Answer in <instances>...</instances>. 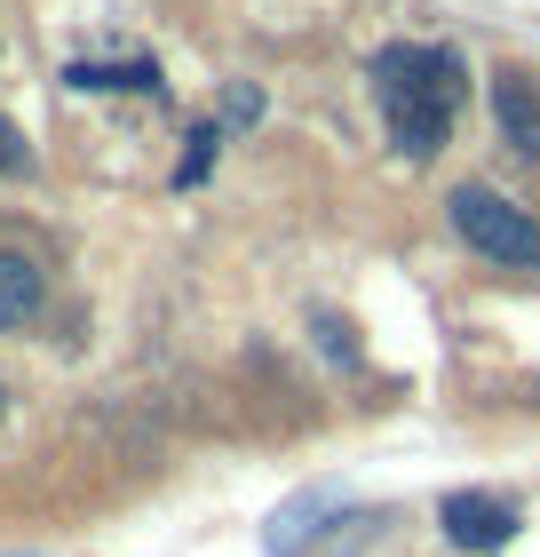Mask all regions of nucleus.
Masks as SVG:
<instances>
[{"instance_id":"f257e3e1","label":"nucleus","mask_w":540,"mask_h":557,"mask_svg":"<svg viewBox=\"0 0 540 557\" xmlns=\"http://www.w3.org/2000/svg\"><path fill=\"white\" fill-rule=\"evenodd\" d=\"M366 81H374V104H381V120H390V144L405 151V160L445 151V136H453V96H461V57H453V48L390 40V48H374Z\"/></svg>"},{"instance_id":"f03ea898","label":"nucleus","mask_w":540,"mask_h":557,"mask_svg":"<svg viewBox=\"0 0 540 557\" xmlns=\"http://www.w3.org/2000/svg\"><path fill=\"white\" fill-rule=\"evenodd\" d=\"M445 215H453V232L469 239L477 256H493L508 271H540V223L517 208V199H501L493 184H453Z\"/></svg>"},{"instance_id":"7ed1b4c3","label":"nucleus","mask_w":540,"mask_h":557,"mask_svg":"<svg viewBox=\"0 0 540 557\" xmlns=\"http://www.w3.org/2000/svg\"><path fill=\"white\" fill-rule=\"evenodd\" d=\"M437 525H445L453 549H508L517 542V502H501L485 486H461V494L437 502Z\"/></svg>"},{"instance_id":"20e7f679","label":"nucleus","mask_w":540,"mask_h":557,"mask_svg":"<svg viewBox=\"0 0 540 557\" xmlns=\"http://www.w3.org/2000/svg\"><path fill=\"white\" fill-rule=\"evenodd\" d=\"M493 128L517 160H540V96H532L525 72H501L493 81Z\"/></svg>"},{"instance_id":"39448f33","label":"nucleus","mask_w":540,"mask_h":557,"mask_svg":"<svg viewBox=\"0 0 540 557\" xmlns=\"http://www.w3.org/2000/svg\"><path fill=\"white\" fill-rule=\"evenodd\" d=\"M33 311H40V263L0 247V326H24Z\"/></svg>"},{"instance_id":"423d86ee","label":"nucleus","mask_w":540,"mask_h":557,"mask_svg":"<svg viewBox=\"0 0 540 557\" xmlns=\"http://www.w3.org/2000/svg\"><path fill=\"white\" fill-rule=\"evenodd\" d=\"M334 502H342V494H302V502H287V510H278V525H271V557H294L302 549V534H318V518L334 510Z\"/></svg>"},{"instance_id":"0eeeda50","label":"nucleus","mask_w":540,"mask_h":557,"mask_svg":"<svg viewBox=\"0 0 540 557\" xmlns=\"http://www.w3.org/2000/svg\"><path fill=\"white\" fill-rule=\"evenodd\" d=\"M64 88H136V96H160V64H72Z\"/></svg>"},{"instance_id":"6e6552de","label":"nucleus","mask_w":540,"mask_h":557,"mask_svg":"<svg viewBox=\"0 0 540 557\" xmlns=\"http://www.w3.org/2000/svg\"><path fill=\"white\" fill-rule=\"evenodd\" d=\"M215 144H223L215 120H208V128H191V151H184V168H175V184H199V175L215 168Z\"/></svg>"},{"instance_id":"1a4fd4ad","label":"nucleus","mask_w":540,"mask_h":557,"mask_svg":"<svg viewBox=\"0 0 540 557\" xmlns=\"http://www.w3.org/2000/svg\"><path fill=\"white\" fill-rule=\"evenodd\" d=\"M311 335H318V350H326L334 367H357V343H350V326L334 319V311H318V319H311Z\"/></svg>"},{"instance_id":"9d476101","label":"nucleus","mask_w":540,"mask_h":557,"mask_svg":"<svg viewBox=\"0 0 540 557\" xmlns=\"http://www.w3.org/2000/svg\"><path fill=\"white\" fill-rule=\"evenodd\" d=\"M0 175H33V144H24L16 120H0Z\"/></svg>"},{"instance_id":"9b49d317","label":"nucleus","mask_w":540,"mask_h":557,"mask_svg":"<svg viewBox=\"0 0 540 557\" xmlns=\"http://www.w3.org/2000/svg\"><path fill=\"white\" fill-rule=\"evenodd\" d=\"M247 120H263V88H230L223 96V128H247Z\"/></svg>"},{"instance_id":"f8f14e48","label":"nucleus","mask_w":540,"mask_h":557,"mask_svg":"<svg viewBox=\"0 0 540 557\" xmlns=\"http://www.w3.org/2000/svg\"><path fill=\"white\" fill-rule=\"evenodd\" d=\"M0 414H9V391H0Z\"/></svg>"}]
</instances>
